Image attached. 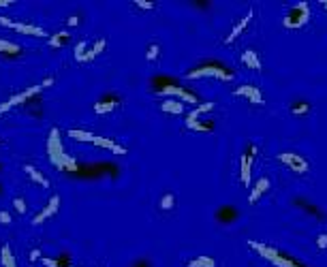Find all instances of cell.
Here are the masks:
<instances>
[{"mask_svg": "<svg viewBox=\"0 0 327 267\" xmlns=\"http://www.w3.org/2000/svg\"><path fill=\"white\" fill-rule=\"evenodd\" d=\"M47 152H50L52 162L58 169H62V171H75V169H77V162H75V159H71V156L62 150L58 128H54L52 135H50V141H47Z\"/></svg>", "mask_w": 327, "mask_h": 267, "instance_id": "obj_1", "label": "cell"}, {"mask_svg": "<svg viewBox=\"0 0 327 267\" xmlns=\"http://www.w3.org/2000/svg\"><path fill=\"white\" fill-rule=\"evenodd\" d=\"M188 79H197V77H218L220 81H231L233 79V73L229 71L227 66H222L220 62H203L201 66L190 68L186 73Z\"/></svg>", "mask_w": 327, "mask_h": 267, "instance_id": "obj_2", "label": "cell"}, {"mask_svg": "<svg viewBox=\"0 0 327 267\" xmlns=\"http://www.w3.org/2000/svg\"><path fill=\"white\" fill-rule=\"evenodd\" d=\"M308 19H310V6H308V2H297V4H293L287 13H284L282 24H284V28L295 30V28H302V26L308 24Z\"/></svg>", "mask_w": 327, "mask_h": 267, "instance_id": "obj_3", "label": "cell"}, {"mask_svg": "<svg viewBox=\"0 0 327 267\" xmlns=\"http://www.w3.org/2000/svg\"><path fill=\"white\" fill-rule=\"evenodd\" d=\"M54 84V77H47L43 84H39V86H32V88H28V90H24V92H19V94H13V97L9 99V101H4L2 105H0V115L2 113H6L11 107H15V105H19V103H26L28 99H32V97H37V94L41 92V90H45V88H50Z\"/></svg>", "mask_w": 327, "mask_h": 267, "instance_id": "obj_4", "label": "cell"}, {"mask_svg": "<svg viewBox=\"0 0 327 267\" xmlns=\"http://www.w3.org/2000/svg\"><path fill=\"white\" fill-rule=\"evenodd\" d=\"M250 246H253L257 252H261V255L268 259V261H272V263L278 265V267H299L295 261H291V259L280 255V252L274 250V248H268V246H263V244H259V242H250Z\"/></svg>", "mask_w": 327, "mask_h": 267, "instance_id": "obj_5", "label": "cell"}, {"mask_svg": "<svg viewBox=\"0 0 327 267\" xmlns=\"http://www.w3.org/2000/svg\"><path fill=\"white\" fill-rule=\"evenodd\" d=\"M237 218H240V210H237L235 205H229V203L218 205L216 212H214V220L218 224H222V227H231Z\"/></svg>", "mask_w": 327, "mask_h": 267, "instance_id": "obj_6", "label": "cell"}, {"mask_svg": "<svg viewBox=\"0 0 327 267\" xmlns=\"http://www.w3.org/2000/svg\"><path fill=\"white\" fill-rule=\"evenodd\" d=\"M278 160L284 162V165H289L295 173H306L308 171V160L304 159V156H299V154H293V152H282V154H278Z\"/></svg>", "mask_w": 327, "mask_h": 267, "instance_id": "obj_7", "label": "cell"}, {"mask_svg": "<svg viewBox=\"0 0 327 267\" xmlns=\"http://www.w3.org/2000/svg\"><path fill=\"white\" fill-rule=\"evenodd\" d=\"M257 152H259V150H257L255 143H248L246 152H244V156H242V171H240L242 184H250V167H253V160H255Z\"/></svg>", "mask_w": 327, "mask_h": 267, "instance_id": "obj_8", "label": "cell"}, {"mask_svg": "<svg viewBox=\"0 0 327 267\" xmlns=\"http://www.w3.org/2000/svg\"><path fill=\"white\" fill-rule=\"evenodd\" d=\"M156 94H163V97H169V99H178V101H190V103H197V97L195 94H190L188 90H184V88L180 86H175V84H169L165 86L163 90H159Z\"/></svg>", "mask_w": 327, "mask_h": 267, "instance_id": "obj_9", "label": "cell"}, {"mask_svg": "<svg viewBox=\"0 0 327 267\" xmlns=\"http://www.w3.org/2000/svg\"><path fill=\"white\" fill-rule=\"evenodd\" d=\"M122 105V99L118 97V94H105L101 101L94 103V113H109V111H113L115 107H120Z\"/></svg>", "mask_w": 327, "mask_h": 267, "instance_id": "obj_10", "label": "cell"}, {"mask_svg": "<svg viewBox=\"0 0 327 267\" xmlns=\"http://www.w3.org/2000/svg\"><path fill=\"white\" fill-rule=\"evenodd\" d=\"M0 26H6V28H13V30L24 32V34H32V37H45L43 28H37V26H30V24H17V22H11V19H6V17H0Z\"/></svg>", "mask_w": 327, "mask_h": 267, "instance_id": "obj_11", "label": "cell"}, {"mask_svg": "<svg viewBox=\"0 0 327 267\" xmlns=\"http://www.w3.org/2000/svg\"><path fill=\"white\" fill-rule=\"evenodd\" d=\"M293 205H295L297 210L306 212V214L315 216L317 220H325V218H327V214H325V212H321V208H319V205L310 203L308 199H304V197H297V199H293Z\"/></svg>", "mask_w": 327, "mask_h": 267, "instance_id": "obj_12", "label": "cell"}, {"mask_svg": "<svg viewBox=\"0 0 327 267\" xmlns=\"http://www.w3.org/2000/svg\"><path fill=\"white\" fill-rule=\"evenodd\" d=\"M58 210H60V197H58V195H54L52 199H50V203H47L45 208H43V210L39 212V214L35 216V220H32V222H35V224H41V222H45L47 218H52L54 214H58Z\"/></svg>", "mask_w": 327, "mask_h": 267, "instance_id": "obj_13", "label": "cell"}, {"mask_svg": "<svg viewBox=\"0 0 327 267\" xmlns=\"http://www.w3.org/2000/svg\"><path fill=\"white\" fill-rule=\"evenodd\" d=\"M235 97H244V99H248L250 103H255V105H261L263 103V94L259 88L255 86H240L237 90H233Z\"/></svg>", "mask_w": 327, "mask_h": 267, "instance_id": "obj_14", "label": "cell"}, {"mask_svg": "<svg viewBox=\"0 0 327 267\" xmlns=\"http://www.w3.org/2000/svg\"><path fill=\"white\" fill-rule=\"evenodd\" d=\"M270 186H272V182H270V177H259V180H257V184H255V188L253 190H250V197H248V201L250 203H257L259 199H261V197H263V193H268V190H270Z\"/></svg>", "mask_w": 327, "mask_h": 267, "instance_id": "obj_15", "label": "cell"}, {"mask_svg": "<svg viewBox=\"0 0 327 267\" xmlns=\"http://www.w3.org/2000/svg\"><path fill=\"white\" fill-rule=\"evenodd\" d=\"M161 111L180 115V113H184V103L178 101V99H165V101L161 103Z\"/></svg>", "mask_w": 327, "mask_h": 267, "instance_id": "obj_16", "label": "cell"}, {"mask_svg": "<svg viewBox=\"0 0 327 267\" xmlns=\"http://www.w3.org/2000/svg\"><path fill=\"white\" fill-rule=\"evenodd\" d=\"M253 17H255V11H248V15L244 17L242 22L237 24L235 28H233V30H231V32L227 34V39H224V43H233V41H235V39H237V37H240V34L244 32V28H246V26L250 24V19H253Z\"/></svg>", "mask_w": 327, "mask_h": 267, "instance_id": "obj_17", "label": "cell"}, {"mask_svg": "<svg viewBox=\"0 0 327 267\" xmlns=\"http://www.w3.org/2000/svg\"><path fill=\"white\" fill-rule=\"evenodd\" d=\"M242 64L248 68H255V71H261V60H259V53L255 50H246L242 53Z\"/></svg>", "mask_w": 327, "mask_h": 267, "instance_id": "obj_18", "label": "cell"}, {"mask_svg": "<svg viewBox=\"0 0 327 267\" xmlns=\"http://www.w3.org/2000/svg\"><path fill=\"white\" fill-rule=\"evenodd\" d=\"M216 105H214V103H203V105H199V107H195L193 109V111H190V115H188V120H186V128H190V126H193L195 124V122L197 120H199V115L201 113H206V111H212V109H214Z\"/></svg>", "mask_w": 327, "mask_h": 267, "instance_id": "obj_19", "label": "cell"}, {"mask_svg": "<svg viewBox=\"0 0 327 267\" xmlns=\"http://www.w3.org/2000/svg\"><path fill=\"white\" fill-rule=\"evenodd\" d=\"M43 265H47V267H71L73 257L69 252H62L58 259H43Z\"/></svg>", "mask_w": 327, "mask_h": 267, "instance_id": "obj_20", "label": "cell"}, {"mask_svg": "<svg viewBox=\"0 0 327 267\" xmlns=\"http://www.w3.org/2000/svg\"><path fill=\"white\" fill-rule=\"evenodd\" d=\"M24 173H28L30 175V180L32 182H37V184H41L43 188H50V182H47V177L41 173V171H37L32 165H24Z\"/></svg>", "mask_w": 327, "mask_h": 267, "instance_id": "obj_21", "label": "cell"}, {"mask_svg": "<svg viewBox=\"0 0 327 267\" xmlns=\"http://www.w3.org/2000/svg\"><path fill=\"white\" fill-rule=\"evenodd\" d=\"M103 50H105V39H99V41H97V43H94L92 47H88V50H86V53H84V60H81V62H88V60H94V58H97V56H99V53L103 52Z\"/></svg>", "mask_w": 327, "mask_h": 267, "instance_id": "obj_22", "label": "cell"}, {"mask_svg": "<svg viewBox=\"0 0 327 267\" xmlns=\"http://www.w3.org/2000/svg\"><path fill=\"white\" fill-rule=\"evenodd\" d=\"M310 109H312V105L308 101H293L291 103V113L293 115H308Z\"/></svg>", "mask_w": 327, "mask_h": 267, "instance_id": "obj_23", "label": "cell"}, {"mask_svg": "<svg viewBox=\"0 0 327 267\" xmlns=\"http://www.w3.org/2000/svg\"><path fill=\"white\" fill-rule=\"evenodd\" d=\"M0 52L4 53V56H11V58H15L22 53V47L15 45V43H11V41H0Z\"/></svg>", "mask_w": 327, "mask_h": 267, "instance_id": "obj_24", "label": "cell"}, {"mask_svg": "<svg viewBox=\"0 0 327 267\" xmlns=\"http://www.w3.org/2000/svg\"><path fill=\"white\" fill-rule=\"evenodd\" d=\"M186 267H216V261L212 257H195L186 263Z\"/></svg>", "mask_w": 327, "mask_h": 267, "instance_id": "obj_25", "label": "cell"}, {"mask_svg": "<svg viewBox=\"0 0 327 267\" xmlns=\"http://www.w3.org/2000/svg\"><path fill=\"white\" fill-rule=\"evenodd\" d=\"M159 208L165 210V212L175 210V195H173V193H163L161 201H159Z\"/></svg>", "mask_w": 327, "mask_h": 267, "instance_id": "obj_26", "label": "cell"}, {"mask_svg": "<svg viewBox=\"0 0 327 267\" xmlns=\"http://www.w3.org/2000/svg\"><path fill=\"white\" fill-rule=\"evenodd\" d=\"M0 261H2L4 267H17L15 265V259H13V252L9 248V244L2 246V250H0Z\"/></svg>", "mask_w": 327, "mask_h": 267, "instance_id": "obj_27", "label": "cell"}, {"mask_svg": "<svg viewBox=\"0 0 327 267\" xmlns=\"http://www.w3.org/2000/svg\"><path fill=\"white\" fill-rule=\"evenodd\" d=\"M190 131H201V133H212L214 131V122L210 120H197L193 126H190Z\"/></svg>", "mask_w": 327, "mask_h": 267, "instance_id": "obj_28", "label": "cell"}, {"mask_svg": "<svg viewBox=\"0 0 327 267\" xmlns=\"http://www.w3.org/2000/svg\"><path fill=\"white\" fill-rule=\"evenodd\" d=\"M66 41H69V34H66V32H58V34H54V37H50L47 43H50V47H62Z\"/></svg>", "mask_w": 327, "mask_h": 267, "instance_id": "obj_29", "label": "cell"}, {"mask_svg": "<svg viewBox=\"0 0 327 267\" xmlns=\"http://www.w3.org/2000/svg\"><path fill=\"white\" fill-rule=\"evenodd\" d=\"M69 135H71V139H77V141H86V143H92V139H94V135L92 133H86V131H69Z\"/></svg>", "mask_w": 327, "mask_h": 267, "instance_id": "obj_30", "label": "cell"}, {"mask_svg": "<svg viewBox=\"0 0 327 267\" xmlns=\"http://www.w3.org/2000/svg\"><path fill=\"white\" fill-rule=\"evenodd\" d=\"M86 50H88V43H86V41H79V43L75 45V60H77V62H81V60H84Z\"/></svg>", "mask_w": 327, "mask_h": 267, "instance_id": "obj_31", "label": "cell"}, {"mask_svg": "<svg viewBox=\"0 0 327 267\" xmlns=\"http://www.w3.org/2000/svg\"><path fill=\"white\" fill-rule=\"evenodd\" d=\"M159 53H161V45H159V43H152V45L148 47L146 58H148V60H156V58H159Z\"/></svg>", "mask_w": 327, "mask_h": 267, "instance_id": "obj_32", "label": "cell"}, {"mask_svg": "<svg viewBox=\"0 0 327 267\" xmlns=\"http://www.w3.org/2000/svg\"><path fill=\"white\" fill-rule=\"evenodd\" d=\"M315 244H317L319 250H327V233H319L317 239H315Z\"/></svg>", "mask_w": 327, "mask_h": 267, "instance_id": "obj_33", "label": "cell"}, {"mask_svg": "<svg viewBox=\"0 0 327 267\" xmlns=\"http://www.w3.org/2000/svg\"><path fill=\"white\" fill-rule=\"evenodd\" d=\"M135 6H137V9H146V11H152L154 9V2H148V0H135V2H133Z\"/></svg>", "mask_w": 327, "mask_h": 267, "instance_id": "obj_34", "label": "cell"}, {"mask_svg": "<svg viewBox=\"0 0 327 267\" xmlns=\"http://www.w3.org/2000/svg\"><path fill=\"white\" fill-rule=\"evenodd\" d=\"M13 208H15L19 214H26V212H28V208H26V201H22V199H13Z\"/></svg>", "mask_w": 327, "mask_h": 267, "instance_id": "obj_35", "label": "cell"}, {"mask_svg": "<svg viewBox=\"0 0 327 267\" xmlns=\"http://www.w3.org/2000/svg\"><path fill=\"white\" fill-rule=\"evenodd\" d=\"M131 267H152V263H150V259L141 257V259H135V261L131 263Z\"/></svg>", "mask_w": 327, "mask_h": 267, "instance_id": "obj_36", "label": "cell"}, {"mask_svg": "<svg viewBox=\"0 0 327 267\" xmlns=\"http://www.w3.org/2000/svg\"><path fill=\"white\" fill-rule=\"evenodd\" d=\"M0 222H2V224H9V222H11V216L6 214V212H0Z\"/></svg>", "mask_w": 327, "mask_h": 267, "instance_id": "obj_37", "label": "cell"}, {"mask_svg": "<svg viewBox=\"0 0 327 267\" xmlns=\"http://www.w3.org/2000/svg\"><path fill=\"white\" fill-rule=\"evenodd\" d=\"M66 24H69V26H77L79 24V17L77 15H71L69 19H66Z\"/></svg>", "mask_w": 327, "mask_h": 267, "instance_id": "obj_38", "label": "cell"}, {"mask_svg": "<svg viewBox=\"0 0 327 267\" xmlns=\"http://www.w3.org/2000/svg\"><path fill=\"white\" fill-rule=\"evenodd\" d=\"M39 257H41V252H39V250H32V252H30V261H37Z\"/></svg>", "mask_w": 327, "mask_h": 267, "instance_id": "obj_39", "label": "cell"}, {"mask_svg": "<svg viewBox=\"0 0 327 267\" xmlns=\"http://www.w3.org/2000/svg\"><path fill=\"white\" fill-rule=\"evenodd\" d=\"M9 4H13L11 0H0V6H9Z\"/></svg>", "mask_w": 327, "mask_h": 267, "instance_id": "obj_40", "label": "cell"}, {"mask_svg": "<svg viewBox=\"0 0 327 267\" xmlns=\"http://www.w3.org/2000/svg\"><path fill=\"white\" fill-rule=\"evenodd\" d=\"M2 193H4V184L0 182V195H2Z\"/></svg>", "mask_w": 327, "mask_h": 267, "instance_id": "obj_41", "label": "cell"}, {"mask_svg": "<svg viewBox=\"0 0 327 267\" xmlns=\"http://www.w3.org/2000/svg\"><path fill=\"white\" fill-rule=\"evenodd\" d=\"M4 169V165H2V162H0V171H2Z\"/></svg>", "mask_w": 327, "mask_h": 267, "instance_id": "obj_42", "label": "cell"}, {"mask_svg": "<svg viewBox=\"0 0 327 267\" xmlns=\"http://www.w3.org/2000/svg\"><path fill=\"white\" fill-rule=\"evenodd\" d=\"M71 267H75V265H71Z\"/></svg>", "mask_w": 327, "mask_h": 267, "instance_id": "obj_43", "label": "cell"}]
</instances>
